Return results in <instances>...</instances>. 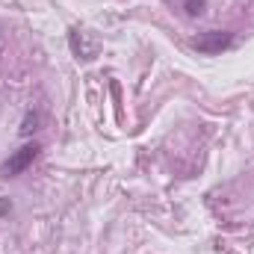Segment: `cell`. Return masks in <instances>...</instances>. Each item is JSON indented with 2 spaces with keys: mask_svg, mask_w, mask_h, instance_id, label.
I'll use <instances>...</instances> for the list:
<instances>
[{
  "mask_svg": "<svg viewBox=\"0 0 254 254\" xmlns=\"http://www.w3.org/2000/svg\"><path fill=\"white\" fill-rule=\"evenodd\" d=\"M12 210V204H9V198H0V216H6Z\"/></svg>",
  "mask_w": 254,
  "mask_h": 254,
  "instance_id": "5b68a950",
  "label": "cell"
},
{
  "mask_svg": "<svg viewBox=\"0 0 254 254\" xmlns=\"http://www.w3.org/2000/svg\"><path fill=\"white\" fill-rule=\"evenodd\" d=\"M36 154H39V145H24V148H18L6 163H3V175L6 178H15V175H21L33 160H36Z\"/></svg>",
  "mask_w": 254,
  "mask_h": 254,
  "instance_id": "7a4b0ae2",
  "label": "cell"
},
{
  "mask_svg": "<svg viewBox=\"0 0 254 254\" xmlns=\"http://www.w3.org/2000/svg\"><path fill=\"white\" fill-rule=\"evenodd\" d=\"M36 125H39V116H27V122H24V127H21V133H24V136H27V133H33Z\"/></svg>",
  "mask_w": 254,
  "mask_h": 254,
  "instance_id": "277c9868",
  "label": "cell"
},
{
  "mask_svg": "<svg viewBox=\"0 0 254 254\" xmlns=\"http://www.w3.org/2000/svg\"><path fill=\"white\" fill-rule=\"evenodd\" d=\"M234 45V36L231 33H225V30H210V33H204V36H198L195 42H192V48L198 51V54H222V51H228Z\"/></svg>",
  "mask_w": 254,
  "mask_h": 254,
  "instance_id": "6da1fadb",
  "label": "cell"
},
{
  "mask_svg": "<svg viewBox=\"0 0 254 254\" xmlns=\"http://www.w3.org/2000/svg\"><path fill=\"white\" fill-rule=\"evenodd\" d=\"M184 6H187V12H190V15H201V12H204V6H207V0H187Z\"/></svg>",
  "mask_w": 254,
  "mask_h": 254,
  "instance_id": "3957f363",
  "label": "cell"
}]
</instances>
